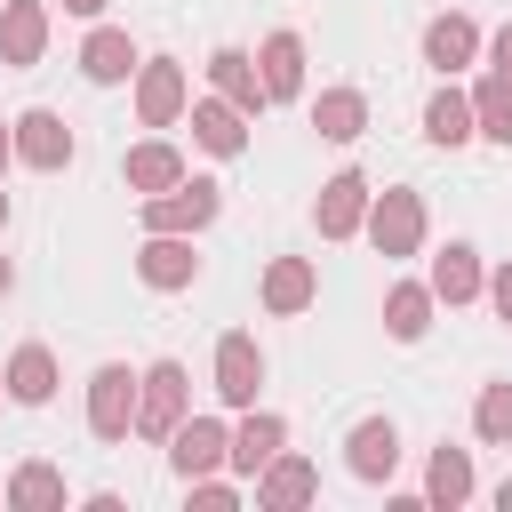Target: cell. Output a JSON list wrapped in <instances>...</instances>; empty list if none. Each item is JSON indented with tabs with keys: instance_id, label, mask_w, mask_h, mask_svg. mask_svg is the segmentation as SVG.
I'll return each mask as SVG.
<instances>
[{
	"instance_id": "1",
	"label": "cell",
	"mask_w": 512,
	"mask_h": 512,
	"mask_svg": "<svg viewBox=\"0 0 512 512\" xmlns=\"http://www.w3.org/2000/svg\"><path fill=\"white\" fill-rule=\"evenodd\" d=\"M184 400H192L184 368H176V360H152V368L136 376V432H144V440H168V432L184 424Z\"/></svg>"
},
{
	"instance_id": "2",
	"label": "cell",
	"mask_w": 512,
	"mask_h": 512,
	"mask_svg": "<svg viewBox=\"0 0 512 512\" xmlns=\"http://www.w3.org/2000/svg\"><path fill=\"white\" fill-rule=\"evenodd\" d=\"M216 208H224V192L208 176H184L168 192H144V232H200Z\"/></svg>"
},
{
	"instance_id": "3",
	"label": "cell",
	"mask_w": 512,
	"mask_h": 512,
	"mask_svg": "<svg viewBox=\"0 0 512 512\" xmlns=\"http://www.w3.org/2000/svg\"><path fill=\"white\" fill-rule=\"evenodd\" d=\"M88 432L96 440H128L136 432V376H128V360H104L88 376Z\"/></svg>"
},
{
	"instance_id": "4",
	"label": "cell",
	"mask_w": 512,
	"mask_h": 512,
	"mask_svg": "<svg viewBox=\"0 0 512 512\" xmlns=\"http://www.w3.org/2000/svg\"><path fill=\"white\" fill-rule=\"evenodd\" d=\"M368 240H376L384 256H416V240H424V200H416L408 184H392V192L368 208Z\"/></svg>"
},
{
	"instance_id": "5",
	"label": "cell",
	"mask_w": 512,
	"mask_h": 512,
	"mask_svg": "<svg viewBox=\"0 0 512 512\" xmlns=\"http://www.w3.org/2000/svg\"><path fill=\"white\" fill-rule=\"evenodd\" d=\"M256 384H264V352H256V336H224L216 344V400L224 408H256Z\"/></svg>"
},
{
	"instance_id": "6",
	"label": "cell",
	"mask_w": 512,
	"mask_h": 512,
	"mask_svg": "<svg viewBox=\"0 0 512 512\" xmlns=\"http://www.w3.org/2000/svg\"><path fill=\"white\" fill-rule=\"evenodd\" d=\"M224 448H232V432H224L216 416H184V424L168 432V464H176V480L216 472V464H224Z\"/></svg>"
},
{
	"instance_id": "7",
	"label": "cell",
	"mask_w": 512,
	"mask_h": 512,
	"mask_svg": "<svg viewBox=\"0 0 512 512\" xmlns=\"http://www.w3.org/2000/svg\"><path fill=\"white\" fill-rule=\"evenodd\" d=\"M344 464H352V480H392V464H400V432H392V416H360L352 432H344Z\"/></svg>"
},
{
	"instance_id": "8",
	"label": "cell",
	"mask_w": 512,
	"mask_h": 512,
	"mask_svg": "<svg viewBox=\"0 0 512 512\" xmlns=\"http://www.w3.org/2000/svg\"><path fill=\"white\" fill-rule=\"evenodd\" d=\"M192 272H200V256H192L184 232H152V240L136 248V280H144V288H192Z\"/></svg>"
},
{
	"instance_id": "9",
	"label": "cell",
	"mask_w": 512,
	"mask_h": 512,
	"mask_svg": "<svg viewBox=\"0 0 512 512\" xmlns=\"http://www.w3.org/2000/svg\"><path fill=\"white\" fill-rule=\"evenodd\" d=\"M280 440H288V424H280L272 408H248V416H240V432H232V448H224V464H232L240 480H256V472L280 456Z\"/></svg>"
},
{
	"instance_id": "10",
	"label": "cell",
	"mask_w": 512,
	"mask_h": 512,
	"mask_svg": "<svg viewBox=\"0 0 512 512\" xmlns=\"http://www.w3.org/2000/svg\"><path fill=\"white\" fill-rule=\"evenodd\" d=\"M40 48H48V8L0 0V64H40Z\"/></svg>"
},
{
	"instance_id": "11",
	"label": "cell",
	"mask_w": 512,
	"mask_h": 512,
	"mask_svg": "<svg viewBox=\"0 0 512 512\" xmlns=\"http://www.w3.org/2000/svg\"><path fill=\"white\" fill-rule=\"evenodd\" d=\"M136 112H144V128H168L184 112V64H168V56L136 64Z\"/></svg>"
},
{
	"instance_id": "12",
	"label": "cell",
	"mask_w": 512,
	"mask_h": 512,
	"mask_svg": "<svg viewBox=\"0 0 512 512\" xmlns=\"http://www.w3.org/2000/svg\"><path fill=\"white\" fill-rule=\"evenodd\" d=\"M8 136H16V160H24V168H64V160H72V128H64L56 112H24Z\"/></svg>"
},
{
	"instance_id": "13",
	"label": "cell",
	"mask_w": 512,
	"mask_h": 512,
	"mask_svg": "<svg viewBox=\"0 0 512 512\" xmlns=\"http://www.w3.org/2000/svg\"><path fill=\"white\" fill-rule=\"evenodd\" d=\"M0 384H8V400H24V408H48V400H56V352H48V344H16Z\"/></svg>"
},
{
	"instance_id": "14",
	"label": "cell",
	"mask_w": 512,
	"mask_h": 512,
	"mask_svg": "<svg viewBox=\"0 0 512 512\" xmlns=\"http://www.w3.org/2000/svg\"><path fill=\"white\" fill-rule=\"evenodd\" d=\"M312 496H320V464H304V456H272V464L256 472V504H272V512L312 504Z\"/></svg>"
},
{
	"instance_id": "15",
	"label": "cell",
	"mask_w": 512,
	"mask_h": 512,
	"mask_svg": "<svg viewBox=\"0 0 512 512\" xmlns=\"http://www.w3.org/2000/svg\"><path fill=\"white\" fill-rule=\"evenodd\" d=\"M80 72H88L96 88H112V80H128V72H136V40H128L120 24H96V32L80 40Z\"/></svg>"
},
{
	"instance_id": "16",
	"label": "cell",
	"mask_w": 512,
	"mask_h": 512,
	"mask_svg": "<svg viewBox=\"0 0 512 512\" xmlns=\"http://www.w3.org/2000/svg\"><path fill=\"white\" fill-rule=\"evenodd\" d=\"M208 80H216V96L240 104V112H264V104H272L264 80H256V56H248V48H216V56H208Z\"/></svg>"
},
{
	"instance_id": "17",
	"label": "cell",
	"mask_w": 512,
	"mask_h": 512,
	"mask_svg": "<svg viewBox=\"0 0 512 512\" xmlns=\"http://www.w3.org/2000/svg\"><path fill=\"white\" fill-rule=\"evenodd\" d=\"M360 216H368V176H360V168L328 176V184H320V232L344 240V232H360Z\"/></svg>"
},
{
	"instance_id": "18",
	"label": "cell",
	"mask_w": 512,
	"mask_h": 512,
	"mask_svg": "<svg viewBox=\"0 0 512 512\" xmlns=\"http://www.w3.org/2000/svg\"><path fill=\"white\" fill-rule=\"evenodd\" d=\"M472 56H480V24H472V16H432V24H424V64L464 72Z\"/></svg>"
},
{
	"instance_id": "19",
	"label": "cell",
	"mask_w": 512,
	"mask_h": 512,
	"mask_svg": "<svg viewBox=\"0 0 512 512\" xmlns=\"http://www.w3.org/2000/svg\"><path fill=\"white\" fill-rule=\"evenodd\" d=\"M256 80H264L272 104L296 96V88H304V40H296V32H272V40L256 48Z\"/></svg>"
},
{
	"instance_id": "20",
	"label": "cell",
	"mask_w": 512,
	"mask_h": 512,
	"mask_svg": "<svg viewBox=\"0 0 512 512\" xmlns=\"http://www.w3.org/2000/svg\"><path fill=\"white\" fill-rule=\"evenodd\" d=\"M480 280H488V272H480V248H472V240H448L440 264H432V296H440V304H472Z\"/></svg>"
},
{
	"instance_id": "21",
	"label": "cell",
	"mask_w": 512,
	"mask_h": 512,
	"mask_svg": "<svg viewBox=\"0 0 512 512\" xmlns=\"http://www.w3.org/2000/svg\"><path fill=\"white\" fill-rule=\"evenodd\" d=\"M312 128H320L328 144H352V136L368 128V96H360V88H320V104H312Z\"/></svg>"
},
{
	"instance_id": "22",
	"label": "cell",
	"mask_w": 512,
	"mask_h": 512,
	"mask_svg": "<svg viewBox=\"0 0 512 512\" xmlns=\"http://www.w3.org/2000/svg\"><path fill=\"white\" fill-rule=\"evenodd\" d=\"M240 120H248V112H240V104H224V96L192 104V136H200V144H208L216 160H232V152L248 144V128H240Z\"/></svg>"
},
{
	"instance_id": "23",
	"label": "cell",
	"mask_w": 512,
	"mask_h": 512,
	"mask_svg": "<svg viewBox=\"0 0 512 512\" xmlns=\"http://www.w3.org/2000/svg\"><path fill=\"white\" fill-rule=\"evenodd\" d=\"M120 176H128V192H168V184H184V152L176 144H136L120 160Z\"/></svg>"
},
{
	"instance_id": "24",
	"label": "cell",
	"mask_w": 512,
	"mask_h": 512,
	"mask_svg": "<svg viewBox=\"0 0 512 512\" xmlns=\"http://www.w3.org/2000/svg\"><path fill=\"white\" fill-rule=\"evenodd\" d=\"M312 288H320L312 256H280V264L264 272V312H304V304H312Z\"/></svg>"
},
{
	"instance_id": "25",
	"label": "cell",
	"mask_w": 512,
	"mask_h": 512,
	"mask_svg": "<svg viewBox=\"0 0 512 512\" xmlns=\"http://www.w3.org/2000/svg\"><path fill=\"white\" fill-rule=\"evenodd\" d=\"M464 496H472V456L440 440V448H432V464H424V504H448V512H456Z\"/></svg>"
},
{
	"instance_id": "26",
	"label": "cell",
	"mask_w": 512,
	"mask_h": 512,
	"mask_svg": "<svg viewBox=\"0 0 512 512\" xmlns=\"http://www.w3.org/2000/svg\"><path fill=\"white\" fill-rule=\"evenodd\" d=\"M384 328H392V344H416V336L432 328V288H416V280H400V288L384 296Z\"/></svg>"
},
{
	"instance_id": "27",
	"label": "cell",
	"mask_w": 512,
	"mask_h": 512,
	"mask_svg": "<svg viewBox=\"0 0 512 512\" xmlns=\"http://www.w3.org/2000/svg\"><path fill=\"white\" fill-rule=\"evenodd\" d=\"M424 136H432V144H448V152H456V144H464V136H472V96H464V88H440V96H432V104H424Z\"/></svg>"
},
{
	"instance_id": "28",
	"label": "cell",
	"mask_w": 512,
	"mask_h": 512,
	"mask_svg": "<svg viewBox=\"0 0 512 512\" xmlns=\"http://www.w3.org/2000/svg\"><path fill=\"white\" fill-rule=\"evenodd\" d=\"M472 136H496V144H512V80H480L472 88Z\"/></svg>"
},
{
	"instance_id": "29",
	"label": "cell",
	"mask_w": 512,
	"mask_h": 512,
	"mask_svg": "<svg viewBox=\"0 0 512 512\" xmlns=\"http://www.w3.org/2000/svg\"><path fill=\"white\" fill-rule=\"evenodd\" d=\"M8 504H24V512H56V504H64V472H56V464H16Z\"/></svg>"
},
{
	"instance_id": "30",
	"label": "cell",
	"mask_w": 512,
	"mask_h": 512,
	"mask_svg": "<svg viewBox=\"0 0 512 512\" xmlns=\"http://www.w3.org/2000/svg\"><path fill=\"white\" fill-rule=\"evenodd\" d=\"M472 432H480L488 448H512V384H488V392H480V408H472Z\"/></svg>"
},
{
	"instance_id": "31",
	"label": "cell",
	"mask_w": 512,
	"mask_h": 512,
	"mask_svg": "<svg viewBox=\"0 0 512 512\" xmlns=\"http://www.w3.org/2000/svg\"><path fill=\"white\" fill-rule=\"evenodd\" d=\"M480 288H488V304H496V320H504V328H512V264H504V272H488V280H480Z\"/></svg>"
},
{
	"instance_id": "32",
	"label": "cell",
	"mask_w": 512,
	"mask_h": 512,
	"mask_svg": "<svg viewBox=\"0 0 512 512\" xmlns=\"http://www.w3.org/2000/svg\"><path fill=\"white\" fill-rule=\"evenodd\" d=\"M488 64H496V80H512V24L488 40Z\"/></svg>"
},
{
	"instance_id": "33",
	"label": "cell",
	"mask_w": 512,
	"mask_h": 512,
	"mask_svg": "<svg viewBox=\"0 0 512 512\" xmlns=\"http://www.w3.org/2000/svg\"><path fill=\"white\" fill-rule=\"evenodd\" d=\"M64 16H104V0H64Z\"/></svg>"
},
{
	"instance_id": "34",
	"label": "cell",
	"mask_w": 512,
	"mask_h": 512,
	"mask_svg": "<svg viewBox=\"0 0 512 512\" xmlns=\"http://www.w3.org/2000/svg\"><path fill=\"white\" fill-rule=\"evenodd\" d=\"M8 160H16V136H8V128H0V168H8Z\"/></svg>"
},
{
	"instance_id": "35",
	"label": "cell",
	"mask_w": 512,
	"mask_h": 512,
	"mask_svg": "<svg viewBox=\"0 0 512 512\" xmlns=\"http://www.w3.org/2000/svg\"><path fill=\"white\" fill-rule=\"evenodd\" d=\"M496 504H504V512H512V480H504V488H496Z\"/></svg>"
},
{
	"instance_id": "36",
	"label": "cell",
	"mask_w": 512,
	"mask_h": 512,
	"mask_svg": "<svg viewBox=\"0 0 512 512\" xmlns=\"http://www.w3.org/2000/svg\"><path fill=\"white\" fill-rule=\"evenodd\" d=\"M8 280H16V272H8V256H0V296H8Z\"/></svg>"
},
{
	"instance_id": "37",
	"label": "cell",
	"mask_w": 512,
	"mask_h": 512,
	"mask_svg": "<svg viewBox=\"0 0 512 512\" xmlns=\"http://www.w3.org/2000/svg\"><path fill=\"white\" fill-rule=\"evenodd\" d=\"M0 224H8V192H0Z\"/></svg>"
},
{
	"instance_id": "38",
	"label": "cell",
	"mask_w": 512,
	"mask_h": 512,
	"mask_svg": "<svg viewBox=\"0 0 512 512\" xmlns=\"http://www.w3.org/2000/svg\"><path fill=\"white\" fill-rule=\"evenodd\" d=\"M0 392H8V384H0Z\"/></svg>"
}]
</instances>
